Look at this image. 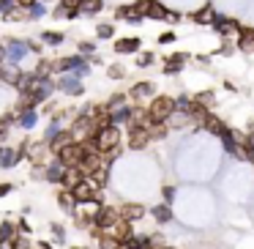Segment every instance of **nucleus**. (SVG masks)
<instances>
[{
  "instance_id": "obj_1",
  "label": "nucleus",
  "mask_w": 254,
  "mask_h": 249,
  "mask_svg": "<svg viewBox=\"0 0 254 249\" xmlns=\"http://www.w3.org/2000/svg\"><path fill=\"white\" fill-rule=\"evenodd\" d=\"M88 148H90V140H85V143H74V140H71V143H66V145L58 148L55 159L61 162L63 167H79V162L85 159Z\"/></svg>"
},
{
  "instance_id": "obj_2",
  "label": "nucleus",
  "mask_w": 254,
  "mask_h": 249,
  "mask_svg": "<svg viewBox=\"0 0 254 249\" xmlns=\"http://www.w3.org/2000/svg\"><path fill=\"white\" fill-rule=\"evenodd\" d=\"M90 143H93L96 151H101V154H107V151H115L118 145H121V129H118L115 123L99 126V129L93 132V137H90Z\"/></svg>"
},
{
  "instance_id": "obj_3",
  "label": "nucleus",
  "mask_w": 254,
  "mask_h": 249,
  "mask_svg": "<svg viewBox=\"0 0 254 249\" xmlns=\"http://www.w3.org/2000/svg\"><path fill=\"white\" fill-rule=\"evenodd\" d=\"M28 52H41V47H36L33 41H19V39H11L3 44V61L8 63H19Z\"/></svg>"
},
{
  "instance_id": "obj_4",
  "label": "nucleus",
  "mask_w": 254,
  "mask_h": 249,
  "mask_svg": "<svg viewBox=\"0 0 254 249\" xmlns=\"http://www.w3.org/2000/svg\"><path fill=\"white\" fill-rule=\"evenodd\" d=\"M172 112H175V99H172V96H156L148 107L150 121H156V123H167Z\"/></svg>"
},
{
  "instance_id": "obj_5",
  "label": "nucleus",
  "mask_w": 254,
  "mask_h": 249,
  "mask_svg": "<svg viewBox=\"0 0 254 249\" xmlns=\"http://www.w3.org/2000/svg\"><path fill=\"white\" fill-rule=\"evenodd\" d=\"M121 219L118 216V208L115 205H99L93 214V225H90V233H101V230H110L115 222Z\"/></svg>"
},
{
  "instance_id": "obj_6",
  "label": "nucleus",
  "mask_w": 254,
  "mask_h": 249,
  "mask_svg": "<svg viewBox=\"0 0 254 249\" xmlns=\"http://www.w3.org/2000/svg\"><path fill=\"white\" fill-rule=\"evenodd\" d=\"M134 8L139 11V17H150V19H167L170 17V11L161 6L159 0H137Z\"/></svg>"
},
{
  "instance_id": "obj_7",
  "label": "nucleus",
  "mask_w": 254,
  "mask_h": 249,
  "mask_svg": "<svg viewBox=\"0 0 254 249\" xmlns=\"http://www.w3.org/2000/svg\"><path fill=\"white\" fill-rule=\"evenodd\" d=\"M68 192L74 194L77 205H90V203H96V194H99V189H96L93 183L88 181V178H82V181H79L74 189H68Z\"/></svg>"
},
{
  "instance_id": "obj_8",
  "label": "nucleus",
  "mask_w": 254,
  "mask_h": 249,
  "mask_svg": "<svg viewBox=\"0 0 254 249\" xmlns=\"http://www.w3.org/2000/svg\"><path fill=\"white\" fill-rule=\"evenodd\" d=\"M148 143H150L148 129L137 126V123H128V148H131V151H142Z\"/></svg>"
},
{
  "instance_id": "obj_9",
  "label": "nucleus",
  "mask_w": 254,
  "mask_h": 249,
  "mask_svg": "<svg viewBox=\"0 0 254 249\" xmlns=\"http://www.w3.org/2000/svg\"><path fill=\"white\" fill-rule=\"evenodd\" d=\"M55 88H58V90H63V93H68V96H82V93H85L82 83H79V80L74 77L71 72H68V74H63V77L55 83Z\"/></svg>"
},
{
  "instance_id": "obj_10",
  "label": "nucleus",
  "mask_w": 254,
  "mask_h": 249,
  "mask_svg": "<svg viewBox=\"0 0 254 249\" xmlns=\"http://www.w3.org/2000/svg\"><path fill=\"white\" fill-rule=\"evenodd\" d=\"M118 216H121V219H126V222H137V219H142V216H145V205H139V203H123L121 208H118Z\"/></svg>"
},
{
  "instance_id": "obj_11",
  "label": "nucleus",
  "mask_w": 254,
  "mask_h": 249,
  "mask_svg": "<svg viewBox=\"0 0 254 249\" xmlns=\"http://www.w3.org/2000/svg\"><path fill=\"white\" fill-rule=\"evenodd\" d=\"M139 47H142V41H139V39H118L112 50L121 52V55H137Z\"/></svg>"
},
{
  "instance_id": "obj_12",
  "label": "nucleus",
  "mask_w": 254,
  "mask_h": 249,
  "mask_svg": "<svg viewBox=\"0 0 254 249\" xmlns=\"http://www.w3.org/2000/svg\"><path fill=\"white\" fill-rule=\"evenodd\" d=\"M107 233H110L112 238H118V241H126V238L131 236L134 230H131V222H126V219H118V222H115V225H112Z\"/></svg>"
},
{
  "instance_id": "obj_13",
  "label": "nucleus",
  "mask_w": 254,
  "mask_h": 249,
  "mask_svg": "<svg viewBox=\"0 0 254 249\" xmlns=\"http://www.w3.org/2000/svg\"><path fill=\"white\" fill-rule=\"evenodd\" d=\"M210 25H213L216 30H219V33H238V28H241V25L235 22V19H230V17H213L210 19Z\"/></svg>"
},
{
  "instance_id": "obj_14",
  "label": "nucleus",
  "mask_w": 254,
  "mask_h": 249,
  "mask_svg": "<svg viewBox=\"0 0 254 249\" xmlns=\"http://www.w3.org/2000/svg\"><path fill=\"white\" fill-rule=\"evenodd\" d=\"M63 170H66V167H63V165H61V162H58V159L47 162V167H44V181L61 183V178H63Z\"/></svg>"
},
{
  "instance_id": "obj_15",
  "label": "nucleus",
  "mask_w": 254,
  "mask_h": 249,
  "mask_svg": "<svg viewBox=\"0 0 254 249\" xmlns=\"http://www.w3.org/2000/svg\"><path fill=\"white\" fill-rule=\"evenodd\" d=\"M82 170H79V167H66V170H63V178H61V183H63V189H74L77 186L79 181H82Z\"/></svg>"
},
{
  "instance_id": "obj_16",
  "label": "nucleus",
  "mask_w": 254,
  "mask_h": 249,
  "mask_svg": "<svg viewBox=\"0 0 254 249\" xmlns=\"http://www.w3.org/2000/svg\"><path fill=\"white\" fill-rule=\"evenodd\" d=\"M131 110L134 107H115V110H110V123H115V126H121V123H131Z\"/></svg>"
},
{
  "instance_id": "obj_17",
  "label": "nucleus",
  "mask_w": 254,
  "mask_h": 249,
  "mask_svg": "<svg viewBox=\"0 0 254 249\" xmlns=\"http://www.w3.org/2000/svg\"><path fill=\"white\" fill-rule=\"evenodd\" d=\"M202 129H205V132H210V134H216V137H221V134H227V126H224V123H221L219 118L213 115V112H210V115L202 121Z\"/></svg>"
},
{
  "instance_id": "obj_18",
  "label": "nucleus",
  "mask_w": 254,
  "mask_h": 249,
  "mask_svg": "<svg viewBox=\"0 0 254 249\" xmlns=\"http://www.w3.org/2000/svg\"><path fill=\"white\" fill-rule=\"evenodd\" d=\"M238 47H241L243 52L254 50V30L252 28H238Z\"/></svg>"
},
{
  "instance_id": "obj_19",
  "label": "nucleus",
  "mask_w": 254,
  "mask_h": 249,
  "mask_svg": "<svg viewBox=\"0 0 254 249\" xmlns=\"http://www.w3.org/2000/svg\"><path fill=\"white\" fill-rule=\"evenodd\" d=\"M58 205H61L66 214H74V211L79 208L77 205V200H74V194L68 192V189H61V194H58Z\"/></svg>"
},
{
  "instance_id": "obj_20",
  "label": "nucleus",
  "mask_w": 254,
  "mask_h": 249,
  "mask_svg": "<svg viewBox=\"0 0 254 249\" xmlns=\"http://www.w3.org/2000/svg\"><path fill=\"white\" fill-rule=\"evenodd\" d=\"M183 63H186V55H181V52H172V55L164 61V72H167V74H178V72L183 69Z\"/></svg>"
},
{
  "instance_id": "obj_21",
  "label": "nucleus",
  "mask_w": 254,
  "mask_h": 249,
  "mask_svg": "<svg viewBox=\"0 0 254 249\" xmlns=\"http://www.w3.org/2000/svg\"><path fill=\"white\" fill-rule=\"evenodd\" d=\"M150 214H153V219L159 222V225H167V222H172V208H170L167 203L153 205V208H150Z\"/></svg>"
},
{
  "instance_id": "obj_22",
  "label": "nucleus",
  "mask_w": 254,
  "mask_h": 249,
  "mask_svg": "<svg viewBox=\"0 0 254 249\" xmlns=\"http://www.w3.org/2000/svg\"><path fill=\"white\" fill-rule=\"evenodd\" d=\"M104 8V0H79L77 11L79 14H99Z\"/></svg>"
},
{
  "instance_id": "obj_23",
  "label": "nucleus",
  "mask_w": 254,
  "mask_h": 249,
  "mask_svg": "<svg viewBox=\"0 0 254 249\" xmlns=\"http://www.w3.org/2000/svg\"><path fill=\"white\" fill-rule=\"evenodd\" d=\"M17 121H19V126H22V129H33L36 121H39V112H36V110H19Z\"/></svg>"
},
{
  "instance_id": "obj_24",
  "label": "nucleus",
  "mask_w": 254,
  "mask_h": 249,
  "mask_svg": "<svg viewBox=\"0 0 254 249\" xmlns=\"http://www.w3.org/2000/svg\"><path fill=\"white\" fill-rule=\"evenodd\" d=\"M17 162H19V156L14 148H0V167H14Z\"/></svg>"
},
{
  "instance_id": "obj_25",
  "label": "nucleus",
  "mask_w": 254,
  "mask_h": 249,
  "mask_svg": "<svg viewBox=\"0 0 254 249\" xmlns=\"http://www.w3.org/2000/svg\"><path fill=\"white\" fill-rule=\"evenodd\" d=\"M145 96H153V85L150 83H137L131 88V99H145Z\"/></svg>"
},
{
  "instance_id": "obj_26",
  "label": "nucleus",
  "mask_w": 254,
  "mask_h": 249,
  "mask_svg": "<svg viewBox=\"0 0 254 249\" xmlns=\"http://www.w3.org/2000/svg\"><path fill=\"white\" fill-rule=\"evenodd\" d=\"M115 17H121V19H131V22H137V19H142V17H139V11H137L134 6H121V8L115 11Z\"/></svg>"
},
{
  "instance_id": "obj_27",
  "label": "nucleus",
  "mask_w": 254,
  "mask_h": 249,
  "mask_svg": "<svg viewBox=\"0 0 254 249\" xmlns=\"http://www.w3.org/2000/svg\"><path fill=\"white\" fill-rule=\"evenodd\" d=\"M17 225L14 222H0V241H6V238H17Z\"/></svg>"
},
{
  "instance_id": "obj_28",
  "label": "nucleus",
  "mask_w": 254,
  "mask_h": 249,
  "mask_svg": "<svg viewBox=\"0 0 254 249\" xmlns=\"http://www.w3.org/2000/svg\"><path fill=\"white\" fill-rule=\"evenodd\" d=\"M191 19H194V22H199V25H210V19H213V11H210V6H205V8H199V11H194Z\"/></svg>"
},
{
  "instance_id": "obj_29",
  "label": "nucleus",
  "mask_w": 254,
  "mask_h": 249,
  "mask_svg": "<svg viewBox=\"0 0 254 249\" xmlns=\"http://www.w3.org/2000/svg\"><path fill=\"white\" fill-rule=\"evenodd\" d=\"M28 17H33V19H39V17H44V11H47V6L41 3V0H33V3H28Z\"/></svg>"
},
{
  "instance_id": "obj_30",
  "label": "nucleus",
  "mask_w": 254,
  "mask_h": 249,
  "mask_svg": "<svg viewBox=\"0 0 254 249\" xmlns=\"http://www.w3.org/2000/svg\"><path fill=\"white\" fill-rule=\"evenodd\" d=\"M41 41H44V44H50V47H58V44H63V33L44 30V33H41Z\"/></svg>"
},
{
  "instance_id": "obj_31",
  "label": "nucleus",
  "mask_w": 254,
  "mask_h": 249,
  "mask_svg": "<svg viewBox=\"0 0 254 249\" xmlns=\"http://www.w3.org/2000/svg\"><path fill=\"white\" fill-rule=\"evenodd\" d=\"M96 36H99V39H112V36H115V25L101 22L99 28H96Z\"/></svg>"
},
{
  "instance_id": "obj_32",
  "label": "nucleus",
  "mask_w": 254,
  "mask_h": 249,
  "mask_svg": "<svg viewBox=\"0 0 254 249\" xmlns=\"http://www.w3.org/2000/svg\"><path fill=\"white\" fill-rule=\"evenodd\" d=\"M191 101H194V104H202V107H210V104H213V93H197Z\"/></svg>"
},
{
  "instance_id": "obj_33",
  "label": "nucleus",
  "mask_w": 254,
  "mask_h": 249,
  "mask_svg": "<svg viewBox=\"0 0 254 249\" xmlns=\"http://www.w3.org/2000/svg\"><path fill=\"white\" fill-rule=\"evenodd\" d=\"M121 104H126V93H115L110 101H107V107H110V110H115V107H121Z\"/></svg>"
},
{
  "instance_id": "obj_34",
  "label": "nucleus",
  "mask_w": 254,
  "mask_h": 249,
  "mask_svg": "<svg viewBox=\"0 0 254 249\" xmlns=\"http://www.w3.org/2000/svg\"><path fill=\"white\" fill-rule=\"evenodd\" d=\"M107 74H110L112 80H123V77H126V69H123V66H110V69H107Z\"/></svg>"
},
{
  "instance_id": "obj_35",
  "label": "nucleus",
  "mask_w": 254,
  "mask_h": 249,
  "mask_svg": "<svg viewBox=\"0 0 254 249\" xmlns=\"http://www.w3.org/2000/svg\"><path fill=\"white\" fill-rule=\"evenodd\" d=\"M93 52H96V47L90 44V41H79V55L88 58V55H93Z\"/></svg>"
},
{
  "instance_id": "obj_36",
  "label": "nucleus",
  "mask_w": 254,
  "mask_h": 249,
  "mask_svg": "<svg viewBox=\"0 0 254 249\" xmlns=\"http://www.w3.org/2000/svg\"><path fill=\"white\" fill-rule=\"evenodd\" d=\"M150 63H153V55H150V52H142V55L137 58V66H139V69L150 66Z\"/></svg>"
},
{
  "instance_id": "obj_37",
  "label": "nucleus",
  "mask_w": 254,
  "mask_h": 249,
  "mask_svg": "<svg viewBox=\"0 0 254 249\" xmlns=\"http://www.w3.org/2000/svg\"><path fill=\"white\" fill-rule=\"evenodd\" d=\"M172 41H175V33H172V30H167V33L159 36V44H172Z\"/></svg>"
},
{
  "instance_id": "obj_38",
  "label": "nucleus",
  "mask_w": 254,
  "mask_h": 249,
  "mask_svg": "<svg viewBox=\"0 0 254 249\" xmlns=\"http://www.w3.org/2000/svg\"><path fill=\"white\" fill-rule=\"evenodd\" d=\"M172 200H175V186H164V203L170 205Z\"/></svg>"
},
{
  "instance_id": "obj_39",
  "label": "nucleus",
  "mask_w": 254,
  "mask_h": 249,
  "mask_svg": "<svg viewBox=\"0 0 254 249\" xmlns=\"http://www.w3.org/2000/svg\"><path fill=\"white\" fill-rule=\"evenodd\" d=\"M0 249H17V241H14V238H6V241H0Z\"/></svg>"
},
{
  "instance_id": "obj_40",
  "label": "nucleus",
  "mask_w": 254,
  "mask_h": 249,
  "mask_svg": "<svg viewBox=\"0 0 254 249\" xmlns=\"http://www.w3.org/2000/svg\"><path fill=\"white\" fill-rule=\"evenodd\" d=\"M61 6H63V8H77L79 0H61Z\"/></svg>"
},
{
  "instance_id": "obj_41",
  "label": "nucleus",
  "mask_w": 254,
  "mask_h": 249,
  "mask_svg": "<svg viewBox=\"0 0 254 249\" xmlns=\"http://www.w3.org/2000/svg\"><path fill=\"white\" fill-rule=\"evenodd\" d=\"M8 192H11V183H0V197H6Z\"/></svg>"
},
{
  "instance_id": "obj_42",
  "label": "nucleus",
  "mask_w": 254,
  "mask_h": 249,
  "mask_svg": "<svg viewBox=\"0 0 254 249\" xmlns=\"http://www.w3.org/2000/svg\"><path fill=\"white\" fill-rule=\"evenodd\" d=\"M52 230H55V236H58V241L63 244V227L61 225H52Z\"/></svg>"
},
{
  "instance_id": "obj_43",
  "label": "nucleus",
  "mask_w": 254,
  "mask_h": 249,
  "mask_svg": "<svg viewBox=\"0 0 254 249\" xmlns=\"http://www.w3.org/2000/svg\"><path fill=\"white\" fill-rule=\"evenodd\" d=\"M249 134H252V137H254V123H252V129H249Z\"/></svg>"
},
{
  "instance_id": "obj_44",
  "label": "nucleus",
  "mask_w": 254,
  "mask_h": 249,
  "mask_svg": "<svg viewBox=\"0 0 254 249\" xmlns=\"http://www.w3.org/2000/svg\"><path fill=\"white\" fill-rule=\"evenodd\" d=\"M41 3H47V0H41Z\"/></svg>"
}]
</instances>
